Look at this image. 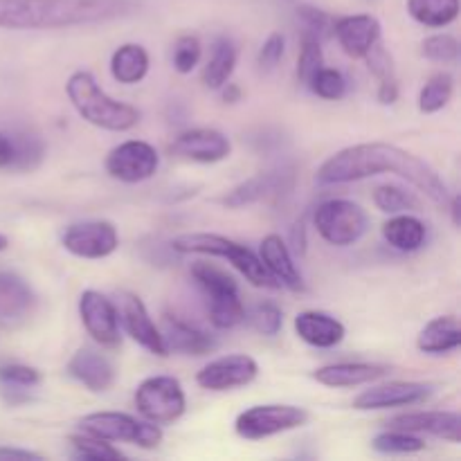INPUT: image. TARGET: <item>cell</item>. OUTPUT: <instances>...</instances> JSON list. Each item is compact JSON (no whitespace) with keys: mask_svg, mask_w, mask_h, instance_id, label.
I'll return each instance as SVG.
<instances>
[{"mask_svg":"<svg viewBox=\"0 0 461 461\" xmlns=\"http://www.w3.org/2000/svg\"><path fill=\"white\" fill-rule=\"evenodd\" d=\"M104 167H106V174L111 178L126 185H135L144 183L158 174L160 156H158L156 147H151L144 140H126V142L117 144L108 151Z\"/></svg>","mask_w":461,"mask_h":461,"instance_id":"cell-9","label":"cell"},{"mask_svg":"<svg viewBox=\"0 0 461 461\" xmlns=\"http://www.w3.org/2000/svg\"><path fill=\"white\" fill-rule=\"evenodd\" d=\"M144 0H0L3 30H63L126 18Z\"/></svg>","mask_w":461,"mask_h":461,"instance_id":"cell-2","label":"cell"},{"mask_svg":"<svg viewBox=\"0 0 461 461\" xmlns=\"http://www.w3.org/2000/svg\"><path fill=\"white\" fill-rule=\"evenodd\" d=\"M219 90H223V102L225 104H237L241 102V86L237 84H230V81H225L223 86H221Z\"/></svg>","mask_w":461,"mask_h":461,"instance_id":"cell-47","label":"cell"},{"mask_svg":"<svg viewBox=\"0 0 461 461\" xmlns=\"http://www.w3.org/2000/svg\"><path fill=\"white\" fill-rule=\"evenodd\" d=\"M297 21H300L302 34L313 36L318 41H327L333 36V23H336V18L331 14L322 12V9L302 5V7H297Z\"/></svg>","mask_w":461,"mask_h":461,"instance_id":"cell-38","label":"cell"},{"mask_svg":"<svg viewBox=\"0 0 461 461\" xmlns=\"http://www.w3.org/2000/svg\"><path fill=\"white\" fill-rule=\"evenodd\" d=\"M135 408L147 421L167 426L178 421L187 410V396L174 376H149L135 390Z\"/></svg>","mask_w":461,"mask_h":461,"instance_id":"cell-7","label":"cell"},{"mask_svg":"<svg viewBox=\"0 0 461 461\" xmlns=\"http://www.w3.org/2000/svg\"><path fill=\"white\" fill-rule=\"evenodd\" d=\"M419 351L430 356L453 354L461 347V327L455 315H439L421 329L417 338Z\"/></svg>","mask_w":461,"mask_h":461,"instance_id":"cell-25","label":"cell"},{"mask_svg":"<svg viewBox=\"0 0 461 461\" xmlns=\"http://www.w3.org/2000/svg\"><path fill=\"white\" fill-rule=\"evenodd\" d=\"M250 320L252 327L261 333V336H277L284 327V313L277 304L273 302H264V304H257L252 309L250 315H246Z\"/></svg>","mask_w":461,"mask_h":461,"instance_id":"cell-41","label":"cell"},{"mask_svg":"<svg viewBox=\"0 0 461 461\" xmlns=\"http://www.w3.org/2000/svg\"><path fill=\"white\" fill-rule=\"evenodd\" d=\"M374 205L385 214H401V212L419 210V198L399 185H381L374 189Z\"/></svg>","mask_w":461,"mask_h":461,"instance_id":"cell-36","label":"cell"},{"mask_svg":"<svg viewBox=\"0 0 461 461\" xmlns=\"http://www.w3.org/2000/svg\"><path fill=\"white\" fill-rule=\"evenodd\" d=\"M284 52H286V39L279 32H275L261 45L259 54H257V63H259L261 70L270 72L279 66V61L284 59Z\"/></svg>","mask_w":461,"mask_h":461,"instance_id":"cell-44","label":"cell"},{"mask_svg":"<svg viewBox=\"0 0 461 461\" xmlns=\"http://www.w3.org/2000/svg\"><path fill=\"white\" fill-rule=\"evenodd\" d=\"M14 162V140L12 135L0 131V169H9Z\"/></svg>","mask_w":461,"mask_h":461,"instance_id":"cell-45","label":"cell"},{"mask_svg":"<svg viewBox=\"0 0 461 461\" xmlns=\"http://www.w3.org/2000/svg\"><path fill=\"white\" fill-rule=\"evenodd\" d=\"M7 246H9V239L5 237V234H0V252L7 250Z\"/></svg>","mask_w":461,"mask_h":461,"instance_id":"cell-48","label":"cell"},{"mask_svg":"<svg viewBox=\"0 0 461 461\" xmlns=\"http://www.w3.org/2000/svg\"><path fill=\"white\" fill-rule=\"evenodd\" d=\"M365 61H367L369 72L376 77L378 81V90L376 97L383 106H392V104L399 99V77H396V68H394V59L392 54L387 52L385 45L378 41L367 54H365Z\"/></svg>","mask_w":461,"mask_h":461,"instance_id":"cell-28","label":"cell"},{"mask_svg":"<svg viewBox=\"0 0 461 461\" xmlns=\"http://www.w3.org/2000/svg\"><path fill=\"white\" fill-rule=\"evenodd\" d=\"M378 174H394L426 194L437 205H448L450 189L446 180L414 153L387 142H365L333 153L318 169L322 185H342Z\"/></svg>","mask_w":461,"mask_h":461,"instance_id":"cell-1","label":"cell"},{"mask_svg":"<svg viewBox=\"0 0 461 461\" xmlns=\"http://www.w3.org/2000/svg\"><path fill=\"white\" fill-rule=\"evenodd\" d=\"M309 423V412L297 405H282V403H268V405H252V408L243 410L234 421V430L241 439L248 441H261L268 437L282 435V432L297 430V428Z\"/></svg>","mask_w":461,"mask_h":461,"instance_id":"cell-8","label":"cell"},{"mask_svg":"<svg viewBox=\"0 0 461 461\" xmlns=\"http://www.w3.org/2000/svg\"><path fill=\"white\" fill-rule=\"evenodd\" d=\"M313 225L324 241L336 248H347L367 234L369 216L358 203L331 198L320 203L313 214Z\"/></svg>","mask_w":461,"mask_h":461,"instance_id":"cell-5","label":"cell"},{"mask_svg":"<svg viewBox=\"0 0 461 461\" xmlns=\"http://www.w3.org/2000/svg\"><path fill=\"white\" fill-rule=\"evenodd\" d=\"M79 315L86 331L97 345H120V311L99 291H84L79 297Z\"/></svg>","mask_w":461,"mask_h":461,"instance_id":"cell-14","label":"cell"},{"mask_svg":"<svg viewBox=\"0 0 461 461\" xmlns=\"http://www.w3.org/2000/svg\"><path fill=\"white\" fill-rule=\"evenodd\" d=\"M70 446L75 450L77 459H88V461H117L124 459V453L106 439L81 432V435L70 437Z\"/></svg>","mask_w":461,"mask_h":461,"instance_id":"cell-35","label":"cell"},{"mask_svg":"<svg viewBox=\"0 0 461 461\" xmlns=\"http://www.w3.org/2000/svg\"><path fill=\"white\" fill-rule=\"evenodd\" d=\"M311 93L318 95L320 99H327V102H338L347 95V79L340 70L336 68H320L313 75V79L309 81Z\"/></svg>","mask_w":461,"mask_h":461,"instance_id":"cell-37","label":"cell"},{"mask_svg":"<svg viewBox=\"0 0 461 461\" xmlns=\"http://www.w3.org/2000/svg\"><path fill=\"white\" fill-rule=\"evenodd\" d=\"M390 367L381 363H336L315 369L313 378L324 387H358L387 376Z\"/></svg>","mask_w":461,"mask_h":461,"instance_id":"cell-24","label":"cell"},{"mask_svg":"<svg viewBox=\"0 0 461 461\" xmlns=\"http://www.w3.org/2000/svg\"><path fill=\"white\" fill-rule=\"evenodd\" d=\"M36 293L16 273L0 270V331H16L34 315Z\"/></svg>","mask_w":461,"mask_h":461,"instance_id":"cell-13","label":"cell"},{"mask_svg":"<svg viewBox=\"0 0 461 461\" xmlns=\"http://www.w3.org/2000/svg\"><path fill=\"white\" fill-rule=\"evenodd\" d=\"M149 66H151V59L140 43L120 45L111 57L113 79L124 86L140 84L147 77Z\"/></svg>","mask_w":461,"mask_h":461,"instance_id":"cell-27","label":"cell"},{"mask_svg":"<svg viewBox=\"0 0 461 461\" xmlns=\"http://www.w3.org/2000/svg\"><path fill=\"white\" fill-rule=\"evenodd\" d=\"M43 383V376L36 367L21 363H7L0 365V385L23 387V390H34Z\"/></svg>","mask_w":461,"mask_h":461,"instance_id":"cell-42","label":"cell"},{"mask_svg":"<svg viewBox=\"0 0 461 461\" xmlns=\"http://www.w3.org/2000/svg\"><path fill=\"white\" fill-rule=\"evenodd\" d=\"M372 448L383 455H412V453H421V450H426V441H423L421 437L414 435V432L390 428V430L374 437Z\"/></svg>","mask_w":461,"mask_h":461,"instance_id":"cell-33","label":"cell"},{"mask_svg":"<svg viewBox=\"0 0 461 461\" xmlns=\"http://www.w3.org/2000/svg\"><path fill=\"white\" fill-rule=\"evenodd\" d=\"M259 376V363L248 354H230L207 363L196 374V383L203 390L230 392L250 385Z\"/></svg>","mask_w":461,"mask_h":461,"instance_id":"cell-11","label":"cell"},{"mask_svg":"<svg viewBox=\"0 0 461 461\" xmlns=\"http://www.w3.org/2000/svg\"><path fill=\"white\" fill-rule=\"evenodd\" d=\"M387 426L396 430L414 432V435H432L439 439L459 444L461 441V417L457 412L444 410H428V412L396 414L387 421Z\"/></svg>","mask_w":461,"mask_h":461,"instance_id":"cell-18","label":"cell"},{"mask_svg":"<svg viewBox=\"0 0 461 461\" xmlns=\"http://www.w3.org/2000/svg\"><path fill=\"white\" fill-rule=\"evenodd\" d=\"M165 338L167 351L185 356H207L216 349L219 342L203 329L194 327V324L183 322V320L174 318V315H165V331H160Z\"/></svg>","mask_w":461,"mask_h":461,"instance_id":"cell-23","label":"cell"},{"mask_svg":"<svg viewBox=\"0 0 461 461\" xmlns=\"http://www.w3.org/2000/svg\"><path fill=\"white\" fill-rule=\"evenodd\" d=\"M120 322L124 324L126 333L138 342L140 347H144L147 351L156 356H169L165 345V338H162L160 329L156 327V322L149 315L147 306L133 293H126L124 300H122V311H120Z\"/></svg>","mask_w":461,"mask_h":461,"instance_id":"cell-19","label":"cell"},{"mask_svg":"<svg viewBox=\"0 0 461 461\" xmlns=\"http://www.w3.org/2000/svg\"><path fill=\"white\" fill-rule=\"evenodd\" d=\"M239 61V50L232 39L228 36H219L212 45V57L207 61L205 70H203V84L210 90H219L225 81H230L234 68Z\"/></svg>","mask_w":461,"mask_h":461,"instance_id":"cell-30","label":"cell"},{"mask_svg":"<svg viewBox=\"0 0 461 461\" xmlns=\"http://www.w3.org/2000/svg\"><path fill=\"white\" fill-rule=\"evenodd\" d=\"M455 93V79L448 72H437L430 79L426 81V86L419 93V111L432 115V113H439L441 108L448 106V102L453 99Z\"/></svg>","mask_w":461,"mask_h":461,"instance_id":"cell-32","label":"cell"},{"mask_svg":"<svg viewBox=\"0 0 461 461\" xmlns=\"http://www.w3.org/2000/svg\"><path fill=\"white\" fill-rule=\"evenodd\" d=\"M66 95L75 111L97 129L124 133L140 124V111L126 102H117L97 84L90 72H72L66 84Z\"/></svg>","mask_w":461,"mask_h":461,"instance_id":"cell-3","label":"cell"},{"mask_svg":"<svg viewBox=\"0 0 461 461\" xmlns=\"http://www.w3.org/2000/svg\"><path fill=\"white\" fill-rule=\"evenodd\" d=\"M293 187V169H275V171H261V174L252 176V178L243 180L241 185L228 192L223 196V205L230 210H239V207L255 205V203L266 201L270 196H282Z\"/></svg>","mask_w":461,"mask_h":461,"instance_id":"cell-16","label":"cell"},{"mask_svg":"<svg viewBox=\"0 0 461 461\" xmlns=\"http://www.w3.org/2000/svg\"><path fill=\"white\" fill-rule=\"evenodd\" d=\"M14 140V162L9 169L16 171H32L43 162L45 144L39 135L34 133H18L12 135Z\"/></svg>","mask_w":461,"mask_h":461,"instance_id":"cell-34","label":"cell"},{"mask_svg":"<svg viewBox=\"0 0 461 461\" xmlns=\"http://www.w3.org/2000/svg\"><path fill=\"white\" fill-rule=\"evenodd\" d=\"M0 459H43V455L34 453V450L7 448V446H0Z\"/></svg>","mask_w":461,"mask_h":461,"instance_id":"cell-46","label":"cell"},{"mask_svg":"<svg viewBox=\"0 0 461 461\" xmlns=\"http://www.w3.org/2000/svg\"><path fill=\"white\" fill-rule=\"evenodd\" d=\"M192 277L198 284V288H201L207 302L241 297L239 295V284L234 282L232 275H228L219 266L210 264V261H196V264H192Z\"/></svg>","mask_w":461,"mask_h":461,"instance_id":"cell-29","label":"cell"},{"mask_svg":"<svg viewBox=\"0 0 461 461\" xmlns=\"http://www.w3.org/2000/svg\"><path fill=\"white\" fill-rule=\"evenodd\" d=\"M383 239L399 252H417L426 243L428 228L421 219L401 212L383 223Z\"/></svg>","mask_w":461,"mask_h":461,"instance_id":"cell-26","label":"cell"},{"mask_svg":"<svg viewBox=\"0 0 461 461\" xmlns=\"http://www.w3.org/2000/svg\"><path fill=\"white\" fill-rule=\"evenodd\" d=\"M61 243L79 259H106L120 248V234L111 221H84L68 225Z\"/></svg>","mask_w":461,"mask_h":461,"instance_id":"cell-10","label":"cell"},{"mask_svg":"<svg viewBox=\"0 0 461 461\" xmlns=\"http://www.w3.org/2000/svg\"><path fill=\"white\" fill-rule=\"evenodd\" d=\"M203 54V45L196 36L185 34L174 45V68L180 75H189L198 66Z\"/></svg>","mask_w":461,"mask_h":461,"instance_id":"cell-43","label":"cell"},{"mask_svg":"<svg viewBox=\"0 0 461 461\" xmlns=\"http://www.w3.org/2000/svg\"><path fill=\"white\" fill-rule=\"evenodd\" d=\"M259 259L266 266L270 275L275 277V282L284 288H291V291H304V279L302 273L297 270L295 259H293L291 250H288L286 241H284L279 234H268L264 237L259 246Z\"/></svg>","mask_w":461,"mask_h":461,"instance_id":"cell-21","label":"cell"},{"mask_svg":"<svg viewBox=\"0 0 461 461\" xmlns=\"http://www.w3.org/2000/svg\"><path fill=\"white\" fill-rule=\"evenodd\" d=\"M68 374L75 378L77 383L86 387V390L95 392H108L115 385V365L97 349H90V347H81L75 356L68 363Z\"/></svg>","mask_w":461,"mask_h":461,"instance_id":"cell-20","label":"cell"},{"mask_svg":"<svg viewBox=\"0 0 461 461\" xmlns=\"http://www.w3.org/2000/svg\"><path fill=\"white\" fill-rule=\"evenodd\" d=\"M295 333L315 349H333L345 340L347 329L340 320L322 311H302L295 318Z\"/></svg>","mask_w":461,"mask_h":461,"instance_id":"cell-22","label":"cell"},{"mask_svg":"<svg viewBox=\"0 0 461 461\" xmlns=\"http://www.w3.org/2000/svg\"><path fill=\"white\" fill-rule=\"evenodd\" d=\"M435 394L432 383L419 381H392L385 385H374L354 399V410H390L410 408V405L426 403Z\"/></svg>","mask_w":461,"mask_h":461,"instance_id":"cell-12","label":"cell"},{"mask_svg":"<svg viewBox=\"0 0 461 461\" xmlns=\"http://www.w3.org/2000/svg\"><path fill=\"white\" fill-rule=\"evenodd\" d=\"M322 66H324L322 41L302 34L300 54H297V79H300L304 86H309V81L313 79V75Z\"/></svg>","mask_w":461,"mask_h":461,"instance_id":"cell-39","label":"cell"},{"mask_svg":"<svg viewBox=\"0 0 461 461\" xmlns=\"http://www.w3.org/2000/svg\"><path fill=\"white\" fill-rule=\"evenodd\" d=\"M171 248L180 255H212L221 257V259H230V264L257 288H282L275 282L273 275L266 270L259 257L243 243L232 241L221 234H207V232H192L180 234L171 241Z\"/></svg>","mask_w":461,"mask_h":461,"instance_id":"cell-4","label":"cell"},{"mask_svg":"<svg viewBox=\"0 0 461 461\" xmlns=\"http://www.w3.org/2000/svg\"><path fill=\"white\" fill-rule=\"evenodd\" d=\"M408 14L426 27H448L459 16V0H408Z\"/></svg>","mask_w":461,"mask_h":461,"instance_id":"cell-31","label":"cell"},{"mask_svg":"<svg viewBox=\"0 0 461 461\" xmlns=\"http://www.w3.org/2000/svg\"><path fill=\"white\" fill-rule=\"evenodd\" d=\"M81 432L106 441H126L144 450L158 448L165 439L162 428L151 421H140L126 412H95L81 419Z\"/></svg>","mask_w":461,"mask_h":461,"instance_id":"cell-6","label":"cell"},{"mask_svg":"<svg viewBox=\"0 0 461 461\" xmlns=\"http://www.w3.org/2000/svg\"><path fill=\"white\" fill-rule=\"evenodd\" d=\"M381 21L372 14L342 16L336 18V23H333V36L351 59H363L381 41Z\"/></svg>","mask_w":461,"mask_h":461,"instance_id":"cell-17","label":"cell"},{"mask_svg":"<svg viewBox=\"0 0 461 461\" xmlns=\"http://www.w3.org/2000/svg\"><path fill=\"white\" fill-rule=\"evenodd\" d=\"M459 41L453 34H432L421 43V54L437 63H455L459 59Z\"/></svg>","mask_w":461,"mask_h":461,"instance_id":"cell-40","label":"cell"},{"mask_svg":"<svg viewBox=\"0 0 461 461\" xmlns=\"http://www.w3.org/2000/svg\"><path fill=\"white\" fill-rule=\"evenodd\" d=\"M169 151L183 160L214 165L232 153V142L225 133L216 129H189L171 142Z\"/></svg>","mask_w":461,"mask_h":461,"instance_id":"cell-15","label":"cell"}]
</instances>
